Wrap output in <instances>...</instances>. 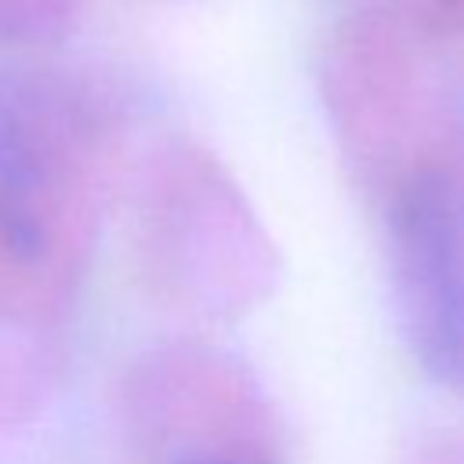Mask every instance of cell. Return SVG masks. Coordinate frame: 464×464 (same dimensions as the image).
Returning <instances> with one entry per match:
<instances>
[{
  "label": "cell",
  "mask_w": 464,
  "mask_h": 464,
  "mask_svg": "<svg viewBox=\"0 0 464 464\" xmlns=\"http://www.w3.org/2000/svg\"><path fill=\"white\" fill-rule=\"evenodd\" d=\"M221 464H228V460H221Z\"/></svg>",
  "instance_id": "3957f363"
},
{
  "label": "cell",
  "mask_w": 464,
  "mask_h": 464,
  "mask_svg": "<svg viewBox=\"0 0 464 464\" xmlns=\"http://www.w3.org/2000/svg\"><path fill=\"white\" fill-rule=\"evenodd\" d=\"M392 261L402 330L431 373L464 388V188L413 181L392 214Z\"/></svg>",
  "instance_id": "6da1fadb"
},
{
  "label": "cell",
  "mask_w": 464,
  "mask_h": 464,
  "mask_svg": "<svg viewBox=\"0 0 464 464\" xmlns=\"http://www.w3.org/2000/svg\"><path fill=\"white\" fill-rule=\"evenodd\" d=\"M25 181H29V145L18 116L7 105H0V214L14 207V199L25 192Z\"/></svg>",
  "instance_id": "7a4b0ae2"
}]
</instances>
